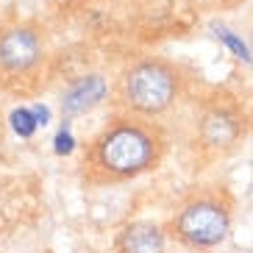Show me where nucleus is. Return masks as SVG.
I'll use <instances>...</instances> for the list:
<instances>
[{"label":"nucleus","mask_w":253,"mask_h":253,"mask_svg":"<svg viewBox=\"0 0 253 253\" xmlns=\"http://www.w3.org/2000/svg\"><path fill=\"white\" fill-rule=\"evenodd\" d=\"M159 145L153 131L131 120H120L92 148V164L109 178H134L156 164Z\"/></svg>","instance_id":"1"},{"label":"nucleus","mask_w":253,"mask_h":253,"mask_svg":"<svg viewBox=\"0 0 253 253\" xmlns=\"http://www.w3.org/2000/svg\"><path fill=\"white\" fill-rule=\"evenodd\" d=\"M175 89H178L175 70L156 59H145L139 64H134L126 73V84H123L128 106L142 114L164 112L172 103Z\"/></svg>","instance_id":"2"},{"label":"nucleus","mask_w":253,"mask_h":253,"mask_svg":"<svg viewBox=\"0 0 253 253\" xmlns=\"http://www.w3.org/2000/svg\"><path fill=\"white\" fill-rule=\"evenodd\" d=\"M175 234L192 248H211L228 234V211L211 201L189 203L175 220Z\"/></svg>","instance_id":"3"},{"label":"nucleus","mask_w":253,"mask_h":253,"mask_svg":"<svg viewBox=\"0 0 253 253\" xmlns=\"http://www.w3.org/2000/svg\"><path fill=\"white\" fill-rule=\"evenodd\" d=\"M42 59L39 34L28 25H8L0 28V70L3 73H28Z\"/></svg>","instance_id":"4"},{"label":"nucleus","mask_w":253,"mask_h":253,"mask_svg":"<svg viewBox=\"0 0 253 253\" xmlns=\"http://www.w3.org/2000/svg\"><path fill=\"white\" fill-rule=\"evenodd\" d=\"M106 81L100 75H84L78 81L64 92L61 97V112L67 114V117H75V114H86L92 112L100 100L106 97Z\"/></svg>","instance_id":"5"},{"label":"nucleus","mask_w":253,"mask_h":253,"mask_svg":"<svg viewBox=\"0 0 253 253\" xmlns=\"http://www.w3.org/2000/svg\"><path fill=\"white\" fill-rule=\"evenodd\" d=\"M120 253H164V234L153 223H131L117 237Z\"/></svg>","instance_id":"6"},{"label":"nucleus","mask_w":253,"mask_h":253,"mask_svg":"<svg viewBox=\"0 0 253 253\" xmlns=\"http://www.w3.org/2000/svg\"><path fill=\"white\" fill-rule=\"evenodd\" d=\"M237 136V126L225 112H211L203 120V139L209 145H228Z\"/></svg>","instance_id":"7"},{"label":"nucleus","mask_w":253,"mask_h":253,"mask_svg":"<svg viewBox=\"0 0 253 253\" xmlns=\"http://www.w3.org/2000/svg\"><path fill=\"white\" fill-rule=\"evenodd\" d=\"M11 128H14L17 136L28 139V136H34V131L39 128V123H37V117H34L31 109H14V112H11Z\"/></svg>","instance_id":"8"},{"label":"nucleus","mask_w":253,"mask_h":253,"mask_svg":"<svg viewBox=\"0 0 253 253\" xmlns=\"http://www.w3.org/2000/svg\"><path fill=\"white\" fill-rule=\"evenodd\" d=\"M217 39H220V42H223V45L228 47V50L234 53L237 59H242V61H251V59H253L251 53H248L245 42H242L237 34H231V31H225V28H217Z\"/></svg>","instance_id":"9"},{"label":"nucleus","mask_w":253,"mask_h":253,"mask_svg":"<svg viewBox=\"0 0 253 253\" xmlns=\"http://www.w3.org/2000/svg\"><path fill=\"white\" fill-rule=\"evenodd\" d=\"M73 145H75V139L67 128L59 131V136H56V153H59V156H67V153H73Z\"/></svg>","instance_id":"10"},{"label":"nucleus","mask_w":253,"mask_h":253,"mask_svg":"<svg viewBox=\"0 0 253 253\" xmlns=\"http://www.w3.org/2000/svg\"><path fill=\"white\" fill-rule=\"evenodd\" d=\"M31 112H34V117H37V123L39 126H47V120H50V112H47V106H34V109H31Z\"/></svg>","instance_id":"11"}]
</instances>
